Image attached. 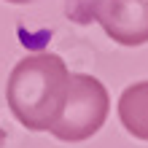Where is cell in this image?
<instances>
[{
	"label": "cell",
	"instance_id": "1",
	"mask_svg": "<svg viewBox=\"0 0 148 148\" xmlns=\"http://www.w3.org/2000/svg\"><path fill=\"white\" fill-rule=\"evenodd\" d=\"M70 70L51 51L27 54L14 65L5 84V100L14 119L30 132H49L67 97Z\"/></svg>",
	"mask_w": 148,
	"mask_h": 148
},
{
	"label": "cell",
	"instance_id": "2",
	"mask_svg": "<svg viewBox=\"0 0 148 148\" xmlns=\"http://www.w3.org/2000/svg\"><path fill=\"white\" fill-rule=\"evenodd\" d=\"M110 113V94L105 84L86 73H70L65 105L49 127V132L62 143H84L97 135Z\"/></svg>",
	"mask_w": 148,
	"mask_h": 148
},
{
	"label": "cell",
	"instance_id": "3",
	"mask_svg": "<svg viewBox=\"0 0 148 148\" xmlns=\"http://www.w3.org/2000/svg\"><path fill=\"white\" fill-rule=\"evenodd\" d=\"M97 22L119 46H143L148 43V0H105Z\"/></svg>",
	"mask_w": 148,
	"mask_h": 148
},
{
	"label": "cell",
	"instance_id": "4",
	"mask_svg": "<svg viewBox=\"0 0 148 148\" xmlns=\"http://www.w3.org/2000/svg\"><path fill=\"white\" fill-rule=\"evenodd\" d=\"M119 121L135 140L148 143V81L129 84L119 97Z\"/></svg>",
	"mask_w": 148,
	"mask_h": 148
},
{
	"label": "cell",
	"instance_id": "5",
	"mask_svg": "<svg viewBox=\"0 0 148 148\" xmlns=\"http://www.w3.org/2000/svg\"><path fill=\"white\" fill-rule=\"evenodd\" d=\"M105 0H65V16L73 24H92Z\"/></svg>",
	"mask_w": 148,
	"mask_h": 148
},
{
	"label": "cell",
	"instance_id": "6",
	"mask_svg": "<svg viewBox=\"0 0 148 148\" xmlns=\"http://www.w3.org/2000/svg\"><path fill=\"white\" fill-rule=\"evenodd\" d=\"M11 5H30V3H40V0H5Z\"/></svg>",
	"mask_w": 148,
	"mask_h": 148
},
{
	"label": "cell",
	"instance_id": "7",
	"mask_svg": "<svg viewBox=\"0 0 148 148\" xmlns=\"http://www.w3.org/2000/svg\"><path fill=\"white\" fill-rule=\"evenodd\" d=\"M5 137H8V135H5V129H3V127H0V145H3V143H5Z\"/></svg>",
	"mask_w": 148,
	"mask_h": 148
}]
</instances>
